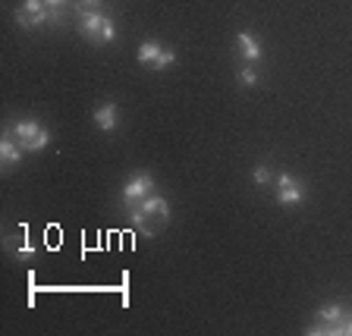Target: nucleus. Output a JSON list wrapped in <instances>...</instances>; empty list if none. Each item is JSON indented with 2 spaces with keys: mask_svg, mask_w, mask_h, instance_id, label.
Returning a JSON list of instances; mask_svg holds the SVG:
<instances>
[{
  "mask_svg": "<svg viewBox=\"0 0 352 336\" xmlns=\"http://www.w3.org/2000/svg\"><path fill=\"white\" fill-rule=\"evenodd\" d=\"M63 19L60 16V7H47L44 0H22V7L16 10V22L22 29H38V25H47V22H57Z\"/></svg>",
  "mask_w": 352,
  "mask_h": 336,
  "instance_id": "7ed1b4c3",
  "label": "nucleus"
},
{
  "mask_svg": "<svg viewBox=\"0 0 352 336\" xmlns=\"http://www.w3.org/2000/svg\"><path fill=\"white\" fill-rule=\"evenodd\" d=\"M13 255L19 258V261H29V258L35 255V249H32V245H16V249H13Z\"/></svg>",
  "mask_w": 352,
  "mask_h": 336,
  "instance_id": "4468645a",
  "label": "nucleus"
},
{
  "mask_svg": "<svg viewBox=\"0 0 352 336\" xmlns=\"http://www.w3.org/2000/svg\"><path fill=\"white\" fill-rule=\"evenodd\" d=\"M120 123V107L113 101H104L101 107H95V126L101 132H113Z\"/></svg>",
  "mask_w": 352,
  "mask_h": 336,
  "instance_id": "1a4fd4ad",
  "label": "nucleus"
},
{
  "mask_svg": "<svg viewBox=\"0 0 352 336\" xmlns=\"http://www.w3.org/2000/svg\"><path fill=\"white\" fill-rule=\"evenodd\" d=\"M305 195H308V189L296 179L293 173H277V201L283 208H296V205H302L305 201Z\"/></svg>",
  "mask_w": 352,
  "mask_h": 336,
  "instance_id": "423d86ee",
  "label": "nucleus"
},
{
  "mask_svg": "<svg viewBox=\"0 0 352 336\" xmlns=\"http://www.w3.org/2000/svg\"><path fill=\"white\" fill-rule=\"evenodd\" d=\"M239 85H245V88L258 85V69H255V63H245V66L239 69Z\"/></svg>",
  "mask_w": 352,
  "mask_h": 336,
  "instance_id": "f8f14e48",
  "label": "nucleus"
},
{
  "mask_svg": "<svg viewBox=\"0 0 352 336\" xmlns=\"http://www.w3.org/2000/svg\"><path fill=\"white\" fill-rule=\"evenodd\" d=\"M318 321L333 327V333H340V324L346 321V311L340 305H324V308H318Z\"/></svg>",
  "mask_w": 352,
  "mask_h": 336,
  "instance_id": "9b49d317",
  "label": "nucleus"
},
{
  "mask_svg": "<svg viewBox=\"0 0 352 336\" xmlns=\"http://www.w3.org/2000/svg\"><path fill=\"white\" fill-rule=\"evenodd\" d=\"M271 167H264V164H261V167H255V170H252V179H255V183L258 186H267V183H271Z\"/></svg>",
  "mask_w": 352,
  "mask_h": 336,
  "instance_id": "ddd939ff",
  "label": "nucleus"
},
{
  "mask_svg": "<svg viewBox=\"0 0 352 336\" xmlns=\"http://www.w3.org/2000/svg\"><path fill=\"white\" fill-rule=\"evenodd\" d=\"M340 333L352 336V315H346V321H343V324H340Z\"/></svg>",
  "mask_w": 352,
  "mask_h": 336,
  "instance_id": "dca6fc26",
  "label": "nucleus"
},
{
  "mask_svg": "<svg viewBox=\"0 0 352 336\" xmlns=\"http://www.w3.org/2000/svg\"><path fill=\"white\" fill-rule=\"evenodd\" d=\"M10 132H13L16 142H19L25 151H44L47 142H51V132L44 129L38 120H16V123L10 126Z\"/></svg>",
  "mask_w": 352,
  "mask_h": 336,
  "instance_id": "20e7f679",
  "label": "nucleus"
},
{
  "mask_svg": "<svg viewBox=\"0 0 352 336\" xmlns=\"http://www.w3.org/2000/svg\"><path fill=\"white\" fill-rule=\"evenodd\" d=\"M79 32L91 44H110L117 38V25L101 10H79Z\"/></svg>",
  "mask_w": 352,
  "mask_h": 336,
  "instance_id": "f03ea898",
  "label": "nucleus"
},
{
  "mask_svg": "<svg viewBox=\"0 0 352 336\" xmlns=\"http://www.w3.org/2000/svg\"><path fill=\"white\" fill-rule=\"evenodd\" d=\"M104 0H79V10H101Z\"/></svg>",
  "mask_w": 352,
  "mask_h": 336,
  "instance_id": "2eb2a0df",
  "label": "nucleus"
},
{
  "mask_svg": "<svg viewBox=\"0 0 352 336\" xmlns=\"http://www.w3.org/2000/svg\"><path fill=\"white\" fill-rule=\"evenodd\" d=\"M44 3H47V7H63L66 0H44Z\"/></svg>",
  "mask_w": 352,
  "mask_h": 336,
  "instance_id": "f3484780",
  "label": "nucleus"
},
{
  "mask_svg": "<svg viewBox=\"0 0 352 336\" xmlns=\"http://www.w3.org/2000/svg\"><path fill=\"white\" fill-rule=\"evenodd\" d=\"M22 154H25V148L16 142L13 132H3V139H0V164L3 167H16L22 161Z\"/></svg>",
  "mask_w": 352,
  "mask_h": 336,
  "instance_id": "6e6552de",
  "label": "nucleus"
},
{
  "mask_svg": "<svg viewBox=\"0 0 352 336\" xmlns=\"http://www.w3.org/2000/svg\"><path fill=\"white\" fill-rule=\"evenodd\" d=\"M167 220H170V205H167V198H161V195H148L142 201H135V205H129V223L145 229L148 236L161 233L167 227Z\"/></svg>",
  "mask_w": 352,
  "mask_h": 336,
  "instance_id": "f257e3e1",
  "label": "nucleus"
},
{
  "mask_svg": "<svg viewBox=\"0 0 352 336\" xmlns=\"http://www.w3.org/2000/svg\"><path fill=\"white\" fill-rule=\"evenodd\" d=\"M135 57H139V63L154 66V69H167V66L176 63V51H173V47H164V44H157V41H142Z\"/></svg>",
  "mask_w": 352,
  "mask_h": 336,
  "instance_id": "39448f33",
  "label": "nucleus"
},
{
  "mask_svg": "<svg viewBox=\"0 0 352 336\" xmlns=\"http://www.w3.org/2000/svg\"><path fill=\"white\" fill-rule=\"evenodd\" d=\"M148 195H154V176L148 173V170L132 173L129 179H126V186H123V201L135 205V201H142V198H148Z\"/></svg>",
  "mask_w": 352,
  "mask_h": 336,
  "instance_id": "0eeeda50",
  "label": "nucleus"
},
{
  "mask_svg": "<svg viewBox=\"0 0 352 336\" xmlns=\"http://www.w3.org/2000/svg\"><path fill=\"white\" fill-rule=\"evenodd\" d=\"M236 47H239L245 63H258V60H261V44H258V38H252L249 32H239V35H236Z\"/></svg>",
  "mask_w": 352,
  "mask_h": 336,
  "instance_id": "9d476101",
  "label": "nucleus"
}]
</instances>
